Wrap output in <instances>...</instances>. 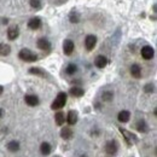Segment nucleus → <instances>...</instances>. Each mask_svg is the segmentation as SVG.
I'll use <instances>...</instances> for the list:
<instances>
[{
    "label": "nucleus",
    "mask_w": 157,
    "mask_h": 157,
    "mask_svg": "<svg viewBox=\"0 0 157 157\" xmlns=\"http://www.w3.org/2000/svg\"><path fill=\"white\" fill-rule=\"evenodd\" d=\"M18 57L22 60H24V62H35L38 59V56L34 52H32L30 50H28V48L21 50L20 53H18Z\"/></svg>",
    "instance_id": "f03ea898"
},
{
    "label": "nucleus",
    "mask_w": 157,
    "mask_h": 157,
    "mask_svg": "<svg viewBox=\"0 0 157 157\" xmlns=\"http://www.w3.org/2000/svg\"><path fill=\"white\" fill-rule=\"evenodd\" d=\"M131 75L136 78H139L141 76V69H140V67L138 64H133L131 67Z\"/></svg>",
    "instance_id": "ddd939ff"
},
{
    "label": "nucleus",
    "mask_w": 157,
    "mask_h": 157,
    "mask_svg": "<svg viewBox=\"0 0 157 157\" xmlns=\"http://www.w3.org/2000/svg\"><path fill=\"white\" fill-rule=\"evenodd\" d=\"M141 57L146 60L151 59L154 57V48L151 46H144L141 48Z\"/></svg>",
    "instance_id": "39448f33"
},
{
    "label": "nucleus",
    "mask_w": 157,
    "mask_h": 157,
    "mask_svg": "<svg viewBox=\"0 0 157 157\" xmlns=\"http://www.w3.org/2000/svg\"><path fill=\"white\" fill-rule=\"evenodd\" d=\"M144 90H145L146 93H151V92H154V85L152 83H147Z\"/></svg>",
    "instance_id": "cd10ccee"
},
{
    "label": "nucleus",
    "mask_w": 157,
    "mask_h": 157,
    "mask_svg": "<svg viewBox=\"0 0 157 157\" xmlns=\"http://www.w3.org/2000/svg\"><path fill=\"white\" fill-rule=\"evenodd\" d=\"M65 1H68V0H56V2H57V5H62V4H64Z\"/></svg>",
    "instance_id": "c85d7f7f"
},
{
    "label": "nucleus",
    "mask_w": 157,
    "mask_h": 157,
    "mask_svg": "<svg viewBox=\"0 0 157 157\" xmlns=\"http://www.w3.org/2000/svg\"><path fill=\"white\" fill-rule=\"evenodd\" d=\"M105 150L110 155H116L118 150V146L117 144H116V141H114V140L113 141H108L106 143V146H105Z\"/></svg>",
    "instance_id": "423d86ee"
},
{
    "label": "nucleus",
    "mask_w": 157,
    "mask_h": 157,
    "mask_svg": "<svg viewBox=\"0 0 157 157\" xmlns=\"http://www.w3.org/2000/svg\"><path fill=\"white\" fill-rule=\"evenodd\" d=\"M7 149H9L10 151H12V152H16V151L20 150V143L16 141V140H12V141H10V143L7 144Z\"/></svg>",
    "instance_id": "6ab92c4d"
},
{
    "label": "nucleus",
    "mask_w": 157,
    "mask_h": 157,
    "mask_svg": "<svg viewBox=\"0 0 157 157\" xmlns=\"http://www.w3.org/2000/svg\"><path fill=\"white\" fill-rule=\"evenodd\" d=\"M137 129L139 132H141V133H145V132H147V126H146V123H145V121H139L137 123Z\"/></svg>",
    "instance_id": "b1692460"
},
{
    "label": "nucleus",
    "mask_w": 157,
    "mask_h": 157,
    "mask_svg": "<svg viewBox=\"0 0 157 157\" xmlns=\"http://www.w3.org/2000/svg\"><path fill=\"white\" fill-rule=\"evenodd\" d=\"M113 98H114V93L110 92V91H106L101 94V99L105 100V101H110V100H113Z\"/></svg>",
    "instance_id": "393cba45"
},
{
    "label": "nucleus",
    "mask_w": 157,
    "mask_h": 157,
    "mask_svg": "<svg viewBox=\"0 0 157 157\" xmlns=\"http://www.w3.org/2000/svg\"><path fill=\"white\" fill-rule=\"evenodd\" d=\"M94 64H96V67L99 68V69H103L106 64H108V59L106 57H104V56H98L96 60H94Z\"/></svg>",
    "instance_id": "f8f14e48"
},
{
    "label": "nucleus",
    "mask_w": 157,
    "mask_h": 157,
    "mask_svg": "<svg viewBox=\"0 0 157 157\" xmlns=\"http://www.w3.org/2000/svg\"><path fill=\"white\" fill-rule=\"evenodd\" d=\"M2 115H4V110H2V109H0V118L2 117Z\"/></svg>",
    "instance_id": "c756f323"
},
{
    "label": "nucleus",
    "mask_w": 157,
    "mask_h": 157,
    "mask_svg": "<svg viewBox=\"0 0 157 157\" xmlns=\"http://www.w3.org/2000/svg\"><path fill=\"white\" fill-rule=\"evenodd\" d=\"M40 151L42 155H50L51 152V145L48 143H42L40 146Z\"/></svg>",
    "instance_id": "aec40b11"
},
{
    "label": "nucleus",
    "mask_w": 157,
    "mask_h": 157,
    "mask_svg": "<svg viewBox=\"0 0 157 157\" xmlns=\"http://www.w3.org/2000/svg\"><path fill=\"white\" fill-rule=\"evenodd\" d=\"M55 120H56V123H57L58 126H62V124L64 123V121H65L64 114H63V113H60V111H58V113L56 114V116H55Z\"/></svg>",
    "instance_id": "4be33fe9"
},
{
    "label": "nucleus",
    "mask_w": 157,
    "mask_h": 157,
    "mask_svg": "<svg viewBox=\"0 0 157 157\" xmlns=\"http://www.w3.org/2000/svg\"><path fill=\"white\" fill-rule=\"evenodd\" d=\"M76 70H78V67H76L75 64H69V65L67 67V69H65L67 74H69V75L75 74V73H76Z\"/></svg>",
    "instance_id": "a878e982"
},
{
    "label": "nucleus",
    "mask_w": 157,
    "mask_h": 157,
    "mask_svg": "<svg viewBox=\"0 0 157 157\" xmlns=\"http://www.w3.org/2000/svg\"><path fill=\"white\" fill-rule=\"evenodd\" d=\"M65 103H67V94H65L64 92H60V93L57 94L56 99L53 100V103H52V105H51V109H53V110H59V109H62V108L65 105Z\"/></svg>",
    "instance_id": "f257e3e1"
},
{
    "label": "nucleus",
    "mask_w": 157,
    "mask_h": 157,
    "mask_svg": "<svg viewBox=\"0 0 157 157\" xmlns=\"http://www.w3.org/2000/svg\"><path fill=\"white\" fill-rule=\"evenodd\" d=\"M67 121H68L69 124H75V123L78 122V114H76V111H73V110L69 111Z\"/></svg>",
    "instance_id": "2eb2a0df"
},
{
    "label": "nucleus",
    "mask_w": 157,
    "mask_h": 157,
    "mask_svg": "<svg viewBox=\"0 0 157 157\" xmlns=\"http://www.w3.org/2000/svg\"><path fill=\"white\" fill-rule=\"evenodd\" d=\"M96 44H97V36H94V35H88V36H86L85 46H86L87 51H92V50L96 47Z\"/></svg>",
    "instance_id": "20e7f679"
},
{
    "label": "nucleus",
    "mask_w": 157,
    "mask_h": 157,
    "mask_svg": "<svg viewBox=\"0 0 157 157\" xmlns=\"http://www.w3.org/2000/svg\"><path fill=\"white\" fill-rule=\"evenodd\" d=\"M11 52V47L7 44H0V56H9Z\"/></svg>",
    "instance_id": "f3484780"
},
{
    "label": "nucleus",
    "mask_w": 157,
    "mask_h": 157,
    "mask_svg": "<svg viewBox=\"0 0 157 157\" xmlns=\"http://www.w3.org/2000/svg\"><path fill=\"white\" fill-rule=\"evenodd\" d=\"M18 35H20V29L17 28V27H11V28H9V30H7V38L10 40H15L18 38Z\"/></svg>",
    "instance_id": "9d476101"
},
{
    "label": "nucleus",
    "mask_w": 157,
    "mask_h": 157,
    "mask_svg": "<svg viewBox=\"0 0 157 157\" xmlns=\"http://www.w3.org/2000/svg\"><path fill=\"white\" fill-rule=\"evenodd\" d=\"M69 21L71 23H78L80 22V16L76 11H71L70 15H69Z\"/></svg>",
    "instance_id": "5701e85b"
},
{
    "label": "nucleus",
    "mask_w": 157,
    "mask_h": 157,
    "mask_svg": "<svg viewBox=\"0 0 157 157\" xmlns=\"http://www.w3.org/2000/svg\"><path fill=\"white\" fill-rule=\"evenodd\" d=\"M60 137L63 138V139H65V140H68V139H70V138L73 137V131L70 128H68V127H64L60 131Z\"/></svg>",
    "instance_id": "dca6fc26"
},
{
    "label": "nucleus",
    "mask_w": 157,
    "mask_h": 157,
    "mask_svg": "<svg viewBox=\"0 0 157 157\" xmlns=\"http://www.w3.org/2000/svg\"><path fill=\"white\" fill-rule=\"evenodd\" d=\"M2 91H4V88H2V86H0V96L2 94Z\"/></svg>",
    "instance_id": "7c9ffc66"
},
{
    "label": "nucleus",
    "mask_w": 157,
    "mask_h": 157,
    "mask_svg": "<svg viewBox=\"0 0 157 157\" xmlns=\"http://www.w3.org/2000/svg\"><path fill=\"white\" fill-rule=\"evenodd\" d=\"M24 100L29 106H36L39 104V98L36 96H34V94H27L24 97Z\"/></svg>",
    "instance_id": "0eeeda50"
},
{
    "label": "nucleus",
    "mask_w": 157,
    "mask_h": 157,
    "mask_svg": "<svg viewBox=\"0 0 157 157\" xmlns=\"http://www.w3.org/2000/svg\"><path fill=\"white\" fill-rule=\"evenodd\" d=\"M29 73L30 74H34V75H38V76H41V78H46L47 76V73L40 68H30L29 69Z\"/></svg>",
    "instance_id": "4468645a"
},
{
    "label": "nucleus",
    "mask_w": 157,
    "mask_h": 157,
    "mask_svg": "<svg viewBox=\"0 0 157 157\" xmlns=\"http://www.w3.org/2000/svg\"><path fill=\"white\" fill-rule=\"evenodd\" d=\"M74 48H75V45L71 40H64V44H63V51L67 56H70L73 52H74Z\"/></svg>",
    "instance_id": "7ed1b4c3"
},
{
    "label": "nucleus",
    "mask_w": 157,
    "mask_h": 157,
    "mask_svg": "<svg viewBox=\"0 0 157 157\" xmlns=\"http://www.w3.org/2000/svg\"><path fill=\"white\" fill-rule=\"evenodd\" d=\"M83 93H85V91H83L81 87H76V86H75V87L70 88V94L74 96V97H82Z\"/></svg>",
    "instance_id": "a211bd4d"
},
{
    "label": "nucleus",
    "mask_w": 157,
    "mask_h": 157,
    "mask_svg": "<svg viewBox=\"0 0 157 157\" xmlns=\"http://www.w3.org/2000/svg\"><path fill=\"white\" fill-rule=\"evenodd\" d=\"M120 131H121V133H122V134H123V136L126 137V139H127V141H128L129 144H132V140H136V139H137V138H136V136H133L132 133L127 132L126 129H122V128H121Z\"/></svg>",
    "instance_id": "412c9836"
},
{
    "label": "nucleus",
    "mask_w": 157,
    "mask_h": 157,
    "mask_svg": "<svg viewBox=\"0 0 157 157\" xmlns=\"http://www.w3.org/2000/svg\"><path fill=\"white\" fill-rule=\"evenodd\" d=\"M38 47L42 51H50L51 44H50L48 40H46L45 38H41V39L38 40Z\"/></svg>",
    "instance_id": "6e6552de"
},
{
    "label": "nucleus",
    "mask_w": 157,
    "mask_h": 157,
    "mask_svg": "<svg viewBox=\"0 0 157 157\" xmlns=\"http://www.w3.org/2000/svg\"><path fill=\"white\" fill-rule=\"evenodd\" d=\"M129 118H131V113L129 111H127V110H122L121 113H118L117 115V120L120 122H128L129 121Z\"/></svg>",
    "instance_id": "9b49d317"
},
{
    "label": "nucleus",
    "mask_w": 157,
    "mask_h": 157,
    "mask_svg": "<svg viewBox=\"0 0 157 157\" xmlns=\"http://www.w3.org/2000/svg\"><path fill=\"white\" fill-rule=\"evenodd\" d=\"M29 4H30V6H32L33 9H35V10H40L41 6H42L40 0H29Z\"/></svg>",
    "instance_id": "bb28decb"
},
{
    "label": "nucleus",
    "mask_w": 157,
    "mask_h": 157,
    "mask_svg": "<svg viewBox=\"0 0 157 157\" xmlns=\"http://www.w3.org/2000/svg\"><path fill=\"white\" fill-rule=\"evenodd\" d=\"M80 157H87L86 155H82V156H80Z\"/></svg>",
    "instance_id": "2f4dec72"
},
{
    "label": "nucleus",
    "mask_w": 157,
    "mask_h": 157,
    "mask_svg": "<svg viewBox=\"0 0 157 157\" xmlns=\"http://www.w3.org/2000/svg\"><path fill=\"white\" fill-rule=\"evenodd\" d=\"M28 27L30 29H33V30L39 29L40 27H41V20H40L39 17H33L32 20H29V22H28Z\"/></svg>",
    "instance_id": "1a4fd4ad"
}]
</instances>
